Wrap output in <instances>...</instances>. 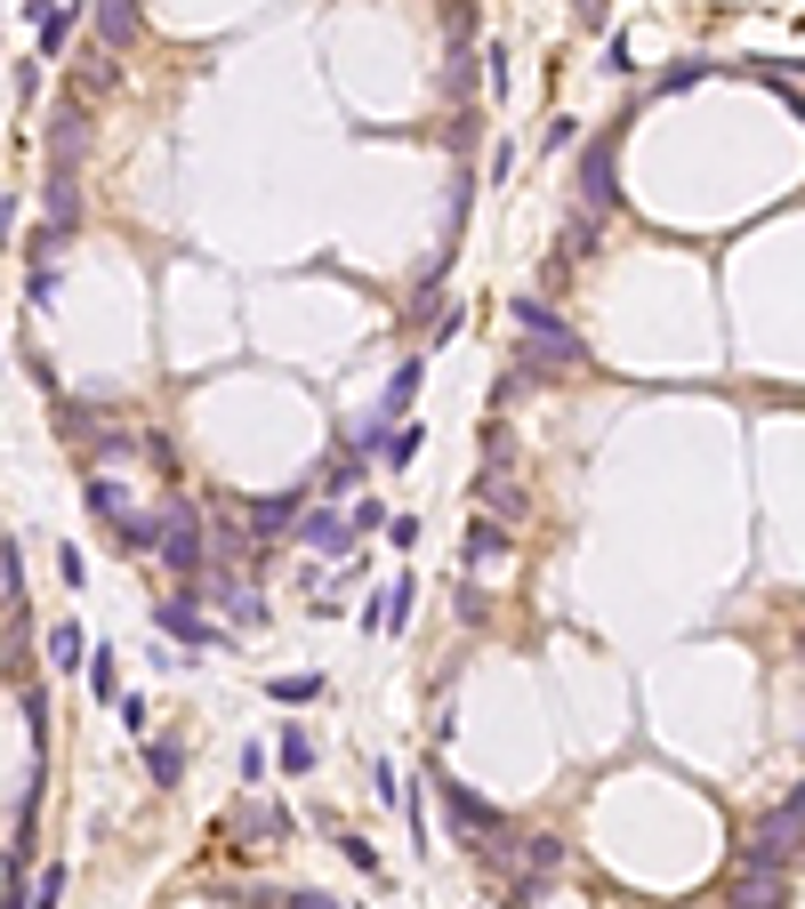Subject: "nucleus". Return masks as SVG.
<instances>
[{"instance_id": "2", "label": "nucleus", "mask_w": 805, "mask_h": 909, "mask_svg": "<svg viewBox=\"0 0 805 909\" xmlns=\"http://www.w3.org/2000/svg\"><path fill=\"white\" fill-rule=\"evenodd\" d=\"M443 789V813H451V830L460 837H476V853H491V861H508L515 853V837H508V821H500V804H484L467 781H436Z\"/></svg>"}, {"instance_id": "25", "label": "nucleus", "mask_w": 805, "mask_h": 909, "mask_svg": "<svg viewBox=\"0 0 805 909\" xmlns=\"http://www.w3.org/2000/svg\"><path fill=\"white\" fill-rule=\"evenodd\" d=\"M322 692V676H275V700L291 709V700H315Z\"/></svg>"}, {"instance_id": "23", "label": "nucleus", "mask_w": 805, "mask_h": 909, "mask_svg": "<svg viewBox=\"0 0 805 909\" xmlns=\"http://www.w3.org/2000/svg\"><path fill=\"white\" fill-rule=\"evenodd\" d=\"M57 901H65V861H49L40 885H33V909H57Z\"/></svg>"}, {"instance_id": "6", "label": "nucleus", "mask_w": 805, "mask_h": 909, "mask_svg": "<svg viewBox=\"0 0 805 909\" xmlns=\"http://www.w3.org/2000/svg\"><path fill=\"white\" fill-rule=\"evenodd\" d=\"M154 628H170L178 644H218V628H210V619H202L194 588H185V595H170V604H154Z\"/></svg>"}, {"instance_id": "21", "label": "nucleus", "mask_w": 805, "mask_h": 909, "mask_svg": "<svg viewBox=\"0 0 805 909\" xmlns=\"http://www.w3.org/2000/svg\"><path fill=\"white\" fill-rule=\"evenodd\" d=\"M65 40H73V9H40V49H65Z\"/></svg>"}, {"instance_id": "29", "label": "nucleus", "mask_w": 805, "mask_h": 909, "mask_svg": "<svg viewBox=\"0 0 805 909\" xmlns=\"http://www.w3.org/2000/svg\"><path fill=\"white\" fill-rule=\"evenodd\" d=\"M700 81H709V65H669V73H660V89H700Z\"/></svg>"}, {"instance_id": "17", "label": "nucleus", "mask_w": 805, "mask_h": 909, "mask_svg": "<svg viewBox=\"0 0 805 909\" xmlns=\"http://www.w3.org/2000/svg\"><path fill=\"white\" fill-rule=\"evenodd\" d=\"M275 764H282V773H315V740H306V725H282Z\"/></svg>"}, {"instance_id": "8", "label": "nucleus", "mask_w": 805, "mask_h": 909, "mask_svg": "<svg viewBox=\"0 0 805 909\" xmlns=\"http://www.w3.org/2000/svg\"><path fill=\"white\" fill-rule=\"evenodd\" d=\"M781 885H790L781 870H749V861H733L725 894H733V909H781Z\"/></svg>"}, {"instance_id": "30", "label": "nucleus", "mask_w": 805, "mask_h": 909, "mask_svg": "<svg viewBox=\"0 0 805 909\" xmlns=\"http://www.w3.org/2000/svg\"><path fill=\"white\" fill-rule=\"evenodd\" d=\"M57 572H65V588H89V564H81V548H57Z\"/></svg>"}, {"instance_id": "28", "label": "nucleus", "mask_w": 805, "mask_h": 909, "mask_svg": "<svg viewBox=\"0 0 805 909\" xmlns=\"http://www.w3.org/2000/svg\"><path fill=\"white\" fill-rule=\"evenodd\" d=\"M339 853H346V861H355V870H379V853H370V845H363L355 830H339Z\"/></svg>"}, {"instance_id": "10", "label": "nucleus", "mask_w": 805, "mask_h": 909, "mask_svg": "<svg viewBox=\"0 0 805 909\" xmlns=\"http://www.w3.org/2000/svg\"><path fill=\"white\" fill-rule=\"evenodd\" d=\"M89 16H97V40H106V57L137 40V0H89Z\"/></svg>"}, {"instance_id": "24", "label": "nucleus", "mask_w": 805, "mask_h": 909, "mask_svg": "<svg viewBox=\"0 0 805 909\" xmlns=\"http://www.w3.org/2000/svg\"><path fill=\"white\" fill-rule=\"evenodd\" d=\"M89 692H97V700H113V692H121V676H113V652H106V644H97V660H89Z\"/></svg>"}, {"instance_id": "27", "label": "nucleus", "mask_w": 805, "mask_h": 909, "mask_svg": "<svg viewBox=\"0 0 805 909\" xmlns=\"http://www.w3.org/2000/svg\"><path fill=\"white\" fill-rule=\"evenodd\" d=\"M379 451H387V467H411V459H419V435H411V427H395Z\"/></svg>"}, {"instance_id": "14", "label": "nucleus", "mask_w": 805, "mask_h": 909, "mask_svg": "<svg viewBox=\"0 0 805 909\" xmlns=\"http://www.w3.org/2000/svg\"><path fill=\"white\" fill-rule=\"evenodd\" d=\"M419 403V363H403L395 379H387V395H379V427H403V410Z\"/></svg>"}, {"instance_id": "32", "label": "nucleus", "mask_w": 805, "mask_h": 909, "mask_svg": "<svg viewBox=\"0 0 805 909\" xmlns=\"http://www.w3.org/2000/svg\"><path fill=\"white\" fill-rule=\"evenodd\" d=\"M16 234V201H0V242H9Z\"/></svg>"}, {"instance_id": "13", "label": "nucleus", "mask_w": 805, "mask_h": 909, "mask_svg": "<svg viewBox=\"0 0 805 909\" xmlns=\"http://www.w3.org/2000/svg\"><path fill=\"white\" fill-rule=\"evenodd\" d=\"M81 500H89V515H106V524H130V515H137L130 491H121L113 475H89V483H81Z\"/></svg>"}, {"instance_id": "16", "label": "nucleus", "mask_w": 805, "mask_h": 909, "mask_svg": "<svg viewBox=\"0 0 805 909\" xmlns=\"http://www.w3.org/2000/svg\"><path fill=\"white\" fill-rule=\"evenodd\" d=\"M524 894H532V885H540V877H556V870H564V837H524Z\"/></svg>"}, {"instance_id": "19", "label": "nucleus", "mask_w": 805, "mask_h": 909, "mask_svg": "<svg viewBox=\"0 0 805 909\" xmlns=\"http://www.w3.org/2000/svg\"><path fill=\"white\" fill-rule=\"evenodd\" d=\"M476 500H484L491 515H524V491H515L508 475H476Z\"/></svg>"}, {"instance_id": "9", "label": "nucleus", "mask_w": 805, "mask_h": 909, "mask_svg": "<svg viewBox=\"0 0 805 909\" xmlns=\"http://www.w3.org/2000/svg\"><path fill=\"white\" fill-rule=\"evenodd\" d=\"M81 146H89V113L65 106V113H57V130H49V170H81Z\"/></svg>"}, {"instance_id": "5", "label": "nucleus", "mask_w": 805, "mask_h": 909, "mask_svg": "<svg viewBox=\"0 0 805 909\" xmlns=\"http://www.w3.org/2000/svg\"><path fill=\"white\" fill-rule=\"evenodd\" d=\"M282 830H291V813H282V804H242L234 821H218V837H225V845H242V853H251L258 837H282Z\"/></svg>"}, {"instance_id": "7", "label": "nucleus", "mask_w": 805, "mask_h": 909, "mask_svg": "<svg viewBox=\"0 0 805 909\" xmlns=\"http://www.w3.org/2000/svg\"><path fill=\"white\" fill-rule=\"evenodd\" d=\"M298 540L315 555H346L355 548V524H346V507H315V515H298Z\"/></svg>"}, {"instance_id": "15", "label": "nucleus", "mask_w": 805, "mask_h": 909, "mask_svg": "<svg viewBox=\"0 0 805 909\" xmlns=\"http://www.w3.org/2000/svg\"><path fill=\"white\" fill-rule=\"evenodd\" d=\"M146 773L161 781V789H178V781H185V740H154L146 733Z\"/></svg>"}, {"instance_id": "3", "label": "nucleus", "mask_w": 805, "mask_h": 909, "mask_svg": "<svg viewBox=\"0 0 805 909\" xmlns=\"http://www.w3.org/2000/svg\"><path fill=\"white\" fill-rule=\"evenodd\" d=\"M161 564H170L178 572V580H194V572H202V524H194V507H170V515H161Z\"/></svg>"}, {"instance_id": "31", "label": "nucleus", "mask_w": 805, "mask_h": 909, "mask_svg": "<svg viewBox=\"0 0 805 909\" xmlns=\"http://www.w3.org/2000/svg\"><path fill=\"white\" fill-rule=\"evenodd\" d=\"M291 909H339V901H330V894H298Z\"/></svg>"}, {"instance_id": "22", "label": "nucleus", "mask_w": 805, "mask_h": 909, "mask_svg": "<svg viewBox=\"0 0 805 909\" xmlns=\"http://www.w3.org/2000/svg\"><path fill=\"white\" fill-rule=\"evenodd\" d=\"M508 548V524H476L467 531V564H484V555H500Z\"/></svg>"}, {"instance_id": "4", "label": "nucleus", "mask_w": 805, "mask_h": 909, "mask_svg": "<svg viewBox=\"0 0 805 909\" xmlns=\"http://www.w3.org/2000/svg\"><path fill=\"white\" fill-rule=\"evenodd\" d=\"M581 194H588V218L621 210V170H612V137H605V146H588V161H581Z\"/></svg>"}, {"instance_id": "11", "label": "nucleus", "mask_w": 805, "mask_h": 909, "mask_svg": "<svg viewBox=\"0 0 805 909\" xmlns=\"http://www.w3.org/2000/svg\"><path fill=\"white\" fill-rule=\"evenodd\" d=\"M298 491H275V500H258L251 507V531H258V540H282V531H298Z\"/></svg>"}, {"instance_id": "26", "label": "nucleus", "mask_w": 805, "mask_h": 909, "mask_svg": "<svg viewBox=\"0 0 805 909\" xmlns=\"http://www.w3.org/2000/svg\"><path fill=\"white\" fill-rule=\"evenodd\" d=\"M210 548L225 555V564H234V555H242V548H251V531H242V524H210Z\"/></svg>"}, {"instance_id": "1", "label": "nucleus", "mask_w": 805, "mask_h": 909, "mask_svg": "<svg viewBox=\"0 0 805 909\" xmlns=\"http://www.w3.org/2000/svg\"><path fill=\"white\" fill-rule=\"evenodd\" d=\"M515 322H524V363H515V379H524V386L532 379H564V370H588V346L572 339L540 298H515Z\"/></svg>"}, {"instance_id": "18", "label": "nucleus", "mask_w": 805, "mask_h": 909, "mask_svg": "<svg viewBox=\"0 0 805 909\" xmlns=\"http://www.w3.org/2000/svg\"><path fill=\"white\" fill-rule=\"evenodd\" d=\"M81 652H89V636H81L73 619H57L49 628V668H81Z\"/></svg>"}, {"instance_id": "12", "label": "nucleus", "mask_w": 805, "mask_h": 909, "mask_svg": "<svg viewBox=\"0 0 805 909\" xmlns=\"http://www.w3.org/2000/svg\"><path fill=\"white\" fill-rule=\"evenodd\" d=\"M194 595H218V604H225V619H234V628H258V619H266V604H258V595H251V580H210V588H194Z\"/></svg>"}, {"instance_id": "20", "label": "nucleus", "mask_w": 805, "mask_h": 909, "mask_svg": "<svg viewBox=\"0 0 805 909\" xmlns=\"http://www.w3.org/2000/svg\"><path fill=\"white\" fill-rule=\"evenodd\" d=\"M113 81H121V65H113L106 49H89V57H81V97H106Z\"/></svg>"}]
</instances>
